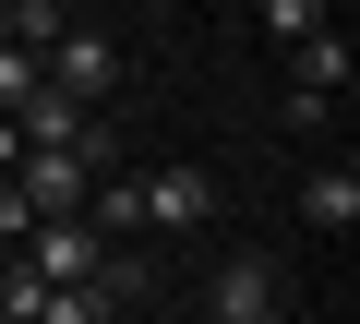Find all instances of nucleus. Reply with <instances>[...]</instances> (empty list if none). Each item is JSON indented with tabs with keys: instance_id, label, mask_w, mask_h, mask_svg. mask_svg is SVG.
<instances>
[{
	"instance_id": "f257e3e1",
	"label": "nucleus",
	"mask_w": 360,
	"mask_h": 324,
	"mask_svg": "<svg viewBox=\"0 0 360 324\" xmlns=\"http://www.w3.org/2000/svg\"><path fill=\"white\" fill-rule=\"evenodd\" d=\"M25 264H37V288H96L108 240H96L84 216H37V228H25Z\"/></svg>"
},
{
	"instance_id": "f03ea898",
	"label": "nucleus",
	"mask_w": 360,
	"mask_h": 324,
	"mask_svg": "<svg viewBox=\"0 0 360 324\" xmlns=\"http://www.w3.org/2000/svg\"><path fill=\"white\" fill-rule=\"evenodd\" d=\"M336 96H348V37H336V25H312V37L288 48V120H324Z\"/></svg>"
},
{
	"instance_id": "7ed1b4c3",
	"label": "nucleus",
	"mask_w": 360,
	"mask_h": 324,
	"mask_svg": "<svg viewBox=\"0 0 360 324\" xmlns=\"http://www.w3.org/2000/svg\"><path fill=\"white\" fill-rule=\"evenodd\" d=\"M276 288H288V276H276L264 252H240V264H217V276H205V324H276V312H288Z\"/></svg>"
},
{
	"instance_id": "20e7f679",
	"label": "nucleus",
	"mask_w": 360,
	"mask_h": 324,
	"mask_svg": "<svg viewBox=\"0 0 360 324\" xmlns=\"http://www.w3.org/2000/svg\"><path fill=\"white\" fill-rule=\"evenodd\" d=\"M49 84H60L72 108H84V96H108V84H120V48H108L96 25H60V48H49Z\"/></svg>"
},
{
	"instance_id": "39448f33",
	"label": "nucleus",
	"mask_w": 360,
	"mask_h": 324,
	"mask_svg": "<svg viewBox=\"0 0 360 324\" xmlns=\"http://www.w3.org/2000/svg\"><path fill=\"white\" fill-rule=\"evenodd\" d=\"M132 205H144V228H205L217 216V181L205 169H156V181H132Z\"/></svg>"
},
{
	"instance_id": "423d86ee",
	"label": "nucleus",
	"mask_w": 360,
	"mask_h": 324,
	"mask_svg": "<svg viewBox=\"0 0 360 324\" xmlns=\"http://www.w3.org/2000/svg\"><path fill=\"white\" fill-rule=\"evenodd\" d=\"M13 193H25V216H84V156H25V169H13Z\"/></svg>"
},
{
	"instance_id": "0eeeda50",
	"label": "nucleus",
	"mask_w": 360,
	"mask_h": 324,
	"mask_svg": "<svg viewBox=\"0 0 360 324\" xmlns=\"http://www.w3.org/2000/svg\"><path fill=\"white\" fill-rule=\"evenodd\" d=\"M300 216H312V228H360V169H348V156L300 181Z\"/></svg>"
},
{
	"instance_id": "6e6552de",
	"label": "nucleus",
	"mask_w": 360,
	"mask_h": 324,
	"mask_svg": "<svg viewBox=\"0 0 360 324\" xmlns=\"http://www.w3.org/2000/svg\"><path fill=\"white\" fill-rule=\"evenodd\" d=\"M37 324H108V300H96V288H49V300H37Z\"/></svg>"
},
{
	"instance_id": "1a4fd4ad",
	"label": "nucleus",
	"mask_w": 360,
	"mask_h": 324,
	"mask_svg": "<svg viewBox=\"0 0 360 324\" xmlns=\"http://www.w3.org/2000/svg\"><path fill=\"white\" fill-rule=\"evenodd\" d=\"M312 25H324V0H264V37H288V48H300Z\"/></svg>"
},
{
	"instance_id": "9d476101",
	"label": "nucleus",
	"mask_w": 360,
	"mask_h": 324,
	"mask_svg": "<svg viewBox=\"0 0 360 324\" xmlns=\"http://www.w3.org/2000/svg\"><path fill=\"white\" fill-rule=\"evenodd\" d=\"M25 228H37V216H25V193H13V181H0V240H25Z\"/></svg>"
},
{
	"instance_id": "9b49d317",
	"label": "nucleus",
	"mask_w": 360,
	"mask_h": 324,
	"mask_svg": "<svg viewBox=\"0 0 360 324\" xmlns=\"http://www.w3.org/2000/svg\"><path fill=\"white\" fill-rule=\"evenodd\" d=\"M13 169H25V132H13V120H0V181H13Z\"/></svg>"
},
{
	"instance_id": "f8f14e48",
	"label": "nucleus",
	"mask_w": 360,
	"mask_h": 324,
	"mask_svg": "<svg viewBox=\"0 0 360 324\" xmlns=\"http://www.w3.org/2000/svg\"><path fill=\"white\" fill-rule=\"evenodd\" d=\"M193 324H205V312H193Z\"/></svg>"
}]
</instances>
